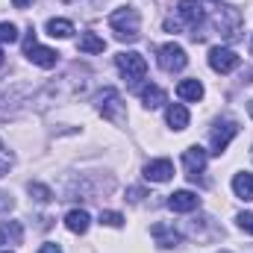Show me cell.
Instances as JSON below:
<instances>
[{
	"label": "cell",
	"mask_w": 253,
	"mask_h": 253,
	"mask_svg": "<svg viewBox=\"0 0 253 253\" xmlns=\"http://www.w3.org/2000/svg\"><path fill=\"white\" fill-rule=\"evenodd\" d=\"M165 121H168V126L171 129H186L189 126V109L183 106V103H171L168 109H165Z\"/></svg>",
	"instance_id": "14"
},
{
	"label": "cell",
	"mask_w": 253,
	"mask_h": 253,
	"mask_svg": "<svg viewBox=\"0 0 253 253\" xmlns=\"http://www.w3.org/2000/svg\"><path fill=\"white\" fill-rule=\"evenodd\" d=\"M0 68H3V50H0Z\"/></svg>",
	"instance_id": "31"
},
{
	"label": "cell",
	"mask_w": 253,
	"mask_h": 253,
	"mask_svg": "<svg viewBox=\"0 0 253 253\" xmlns=\"http://www.w3.org/2000/svg\"><path fill=\"white\" fill-rule=\"evenodd\" d=\"M209 3H221V0H209Z\"/></svg>",
	"instance_id": "33"
},
{
	"label": "cell",
	"mask_w": 253,
	"mask_h": 253,
	"mask_svg": "<svg viewBox=\"0 0 253 253\" xmlns=\"http://www.w3.org/2000/svg\"><path fill=\"white\" fill-rule=\"evenodd\" d=\"M156 59H159V68H162V71H168V74H177V71H183V68L189 65L186 50H183L177 42H168V44H162Z\"/></svg>",
	"instance_id": "7"
},
{
	"label": "cell",
	"mask_w": 253,
	"mask_h": 253,
	"mask_svg": "<svg viewBox=\"0 0 253 253\" xmlns=\"http://www.w3.org/2000/svg\"><path fill=\"white\" fill-rule=\"evenodd\" d=\"M15 209V197L9 191H0V215H9Z\"/></svg>",
	"instance_id": "26"
},
{
	"label": "cell",
	"mask_w": 253,
	"mask_h": 253,
	"mask_svg": "<svg viewBox=\"0 0 253 253\" xmlns=\"http://www.w3.org/2000/svg\"><path fill=\"white\" fill-rule=\"evenodd\" d=\"M0 242L3 245H21L24 242V227L18 221H3L0 224Z\"/></svg>",
	"instance_id": "18"
},
{
	"label": "cell",
	"mask_w": 253,
	"mask_h": 253,
	"mask_svg": "<svg viewBox=\"0 0 253 253\" xmlns=\"http://www.w3.org/2000/svg\"><path fill=\"white\" fill-rule=\"evenodd\" d=\"M39 253H62V248H59V245H53V242H47V245H42V248H39Z\"/></svg>",
	"instance_id": "29"
},
{
	"label": "cell",
	"mask_w": 253,
	"mask_h": 253,
	"mask_svg": "<svg viewBox=\"0 0 253 253\" xmlns=\"http://www.w3.org/2000/svg\"><path fill=\"white\" fill-rule=\"evenodd\" d=\"M177 15H180V24H186L191 30H197L203 24V6L197 0H180L177 3Z\"/></svg>",
	"instance_id": "11"
},
{
	"label": "cell",
	"mask_w": 253,
	"mask_h": 253,
	"mask_svg": "<svg viewBox=\"0 0 253 253\" xmlns=\"http://www.w3.org/2000/svg\"><path fill=\"white\" fill-rule=\"evenodd\" d=\"M239 56H236V50H230V47H212L209 50V68L215 71V74H230V71H236L239 68Z\"/></svg>",
	"instance_id": "8"
},
{
	"label": "cell",
	"mask_w": 253,
	"mask_h": 253,
	"mask_svg": "<svg viewBox=\"0 0 253 253\" xmlns=\"http://www.w3.org/2000/svg\"><path fill=\"white\" fill-rule=\"evenodd\" d=\"M197 206H200V197L189 189L174 191V194L168 197V209H171V212H194Z\"/></svg>",
	"instance_id": "13"
},
{
	"label": "cell",
	"mask_w": 253,
	"mask_h": 253,
	"mask_svg": "<svg viewBox=\"0 0 253 253\" xmlns=\"http://www.w3.org/2000/svg\"><path fill=\"white\" fill-rule=\"evenodd\" d=\"M233 191H236V197H242V200H253V174H248V171L236 174V177H233Z\"/></svg>",
	"instance_id": "19"
},
{
	"label": "cell",
	"mask_w": 253,
	"mask_h": 253,
	"mask_svg": "<svg viewBox=\"0 0 253 253\" xmlns=\"http://www.w3.org/2000/svg\"><path fill=\"white\" fill-rule=\"evenodd\" d=\"M18 42V27L9 21H0V44H15Z\"/></svg>",
	"instance_id": "23"
},
{
	"label": "cell",
	"mask_w": 253,
	"mask_h": 253,
	"mask_svg": "<svg viewBox=\"0 0 253 253\" xmlns=\"http://www.w3.org/2000/svg\"><path fill=\"white\" fill-rule=\"evenodd\" d=\"M88 224H91V218H88V212L85 209H71L68 215H65V227L71 230V233H85L88 230Z\"/></svg>",
	"instance_id": "17"
},
{
	"label": "cell",
	"mask_w": 253,
	"mask_h": 253,
	"mask_svg": "<svg viewBox=\"0 0 253 253\" xmlns=\"http://www.w3.org/2000/svg\"><path fill=\"white\" fill-rule=\"evenodd\" d=\"M15 165V156H12V150L3 144V138H0V177H6V171Z\"/></svg>",
	"instance_id": "24"
},
{
	"label": "cell",
	"mask_w": 253,
	"mask_h": 253,
	"mask_svg": "<svg viewBox=\"0 0 253 253\" xmlns=\"http://www.w3.org/2000/svg\"><path fill=\"white\" fill-rule=\"evenodd\" d=\"M174 177V162L171 159H153L144 165V180L150 183H168Z\"/></svg>",
	"instance_id": "12"
},
{
	"label": "cell",
	"mask_w": 253,
	"mask_h": 253,
	"mask_svg": "<svg viewBox=\"0 0 253 253\" xmlns=\"http://www.w3.org/2000/svg\"><path fill=\"white\" fill-rule=\"evenodd\" d=\"M109 27L118 42H135L141 36V15L132 6H121L109 15Z\"/></svg>",
	"instance_id": "2"
},
{
	"label": "cell",
	"mask_w": 253,
	"mask_h": 253,
	"mask_svg": "<svg viewBox=\"0 0 253 253\" xmlns=\"http://www.w3.org/2000/svg\"><path fill=\"white\" fill-rule=\"evenodd\" d=\"M12 3H15V6H18V9H24V6H30V3H33V0H12Z\"/></svg>",
	"instance_id": "30"
},
{
	"label": "cell",
	"mask_w": 253,
	"mask_h": 253,
	"mask_svg": "<svg viewBox=\"0 0 253 253\" xmlns=\"http://www.w3.org/2000/svg\"><path fill=\"white\" fill-rule=\"evenodd\" d=\"M138 94H141V103H144V109H159L162 103H168V94H165L159 85H144Z\"/></svg>",
	"instance_id": "16"
},
{
	"label": "cell",
	"mask_w": 253,
	"mask_h": 253,
	"mask_svg": "<svg viewBox=\"0 0 253 253\" xmlns=\"http://www.w3.org/2000/svg\"><path fill=\"white\" fill-rule=\"evenodd\" d=\"M150 236L156 239V245L162 251H171V248H180L183 245V233L174 230V224H153L150 227Z\"/></svg>",
	"instance_id": "10"
},
{
	"label": "cell",
	"mask_w": 253,
	"mask_h": 253,
	"mask_svg": "<svg viewBox=\"0 0 253 253\" xmlns=\"http://www.w3.org/2000/svg\"><path fill=\"white\" fill-rule=\"evenodd\" d=\"M239 135V124L236 121H230V118H224V121H215V126H212V132H209V153L212 156H221L227 147H230V141Z\"/></svg>",
	"instance_id": "5"
},
{
	"label": "cell",
	"mask_w": 253,
	"mask_h": 253,
	"mask_svg": "<svg viewBox=\"0 0 253 253\" xmlns=\"http://www.w3.org/2000/svg\"><path fill=\"white\" fill-rule=\"evenodd\" d=\"M100 224H106V227H121V224H124V215H121V212H100Z\"/></svg>",
	"instance_id": "25"
},
{
	"label": "cell",
	"mask_w": 253,
	"mask_h": 253,
	"mask_svg": "<svg viewBox=\"0 0 253 253\" xmlns=\"http://www.w3.org/2000/svg\"><path fill=\"white\" fill-rule=\"evenodd\" d=\"M24 56L33 65H39V68H56V65H59V53H56L53 47L36 44V30H30V33L24 36Z\"/></svg>",
	"instance_id": "4"
},
{
	"label": "cell",
	"mask_w": 253,
	"mask_h": 253,
	"mask_svg": "<svg viewBox=\"0 0 253 253\" xmlns=\"http://www.w3.org/2000/svg\"><path fill=\"white\" fill-rule=\"evenodd\" d=\"M94 109H97L106 121H112V124H118V126H126V103H124V97H121L118 88L103 85V88L94 94Z\"/></svg>",
	"instance_id": "1"
},
{
	"label": "cell",
	"mask_w": 253,
	"mask_h": 253,
	"mask_svg": "<svg viewBox=\"0 0 253 253\" xmlns=\"http://www.w3.org/2000/svg\"><path fill=\"white\" fill-rule=\"evenodd\" d=\"M236 221H239V227H242L245 233H251V236H253V212H242Z\"/></svg>",
	"instance_id": "27"
},
{
	"label": "cell",
	"mask_w": 253,
	"mask_h": 253,
	"mask_svg": "<svg viewBox=\"0 0 253 253\" xmlns=\"http://www.w3.org/2000/svg\"><path fill=\"white\" fill-rule=\"evenodd\" d=\"M206 159H209V153H206L203 147H197V144H191V147L183 150V165H186V171H189L191 183L200 180V174H203V168H206Z\"/></svg>",
	"instance_id": "9"
},
{
	"label": "cell",
	"mask_w": 253,
	"mask_h": 253,
	"mask_svg": "<svg viewBox=\"0 0 253 253\" xmlns=\"http://www.w3.org/2000/svg\"><path fill=\"white\" fill-rule=\"evenodd\" d=\"M141 197H144V189H129L126 191V200H132V203H138Z\"/></svg>",
	"instance_id": "28"
},
{
	"label": "cell",
	"mask_w": 253,
	"mask_h": 253,
	"mask_svg": "<svg viewBox=\"0 0 253 253\" xmlns=\"http://www.w3.org/2000/svg\"><path fill=\"white\" fill-rule=\"evenodd\" d=\"M177 97L186 100V103L203 100V83H200V80H183V83L177 85Z\"/></svg>",
	"instance_id": "15"
},
{
	"label": "cell",
	"mask_w": 253,
	"mask_h": 253,
	"mask_svg": "<svg viewBox=\"0 0 253 253\" xmlns=\"http://www.w3.org/2000/svg\"><path fill=\"white\" fill-rule=\"evenodd\" d=\"M3 253H9V251H3Z\"/></svg>",
	"instance_id": "34"
},
{
	"label": "cell",
	"mask_w": 253,
	"mask_h": 253,
	"mask_svg": "<svg viewBox=\"0 0 253 253\" xmlns=\"http://www.w3.org/2000/svg\"><path fill=\"white\" fill-rule=\"evenodd\" d=\"M115 65H118V71L124 74L129 83H138V80H144V74H147V59H144L141 53H135V50L118 53V56H115Z\"/></svg>",
	"instance_id": "6"
},
{
	"label": "cell",
	"mask_w": 253,
	"mask_h": 253,
	"mask_svg": "<svg viewBox=\"0 0 253 253\" xmlns=\"http://www.w3.org/2000/svg\"><path fill=\"white\" fill-rule=\"evenodd\" d=\"M47 36H53V39H71L74 36V24L65 21V18H50L47 21Z\"/></svg>",
	"instance_id": "21"
},
{
	"label": "cell",
	"mask_w": 253,
	"mask_h": 253,
	"mask_svg": "<svg viewBox=\"0 0 253 253\" xmlns=\"http://www.w3.org/2000/svg\"><path fill=\"white\" fill-rule=\"evenodd\" d=\"M77 47H80L83 53H103V50H106V42H103L100 36H94V33H83Z\"/></svg>",
	"instance_id": "20"
},
{
	"label": "cell",
	"mask_w": 253,
	"mask_h": 253,
	"mask_svg": "<svg viewBox=\"0 0 253 253\" xmlns=\"http://www.w3.org/2000/svg\"><path fill=\"white\" fill-rule=\"evenodd\" d=\"M27 191H30V197H33V200H39V203H50V200H53V191L47 189L44 183H30Z\"/></svg>",
	"instance_id": "22"
},
{
	"label": "cell",
	"mask_w": 253,
	"mask_h": 253,
	"mask_svg": "<svg viewBox=\"0 0 253 253\" xmlns=\"http://www.w3.org/2000/svg\"><path fill=\"white\" fill-rule=\"evenodd\" d=\"M242 27H245V21H242V12H239L236 6H221V9H218V15H215V30H218L227 42H239V39H242Z\"/></svg>",
	"instance_id": "3"
},
{
	"label": "cell",
	"mask_w": 253,
	"mask_h": 253,
	"mask_svg": "<svg viewBox=\"0 0 253 253\" xmlns=\"http://www.w3.org/2000/svg\"><path fill=\"white\" fill-rule=\"evenodd\" d=\"M251 53H253V39H251Z\"/></svg>",
	"instance_id": "32"
},
{
	"label": "cell",
	"mask_w": 253,
	"mask_h": 253,
	"mask_svg": "<svg viewBox=\"0 0 253 253\" xmlns=\"http://www.w3.org/2000/svg\"><path fill=\"white\" fill-rule=\"evenodd\" d=\"M0 245H3V242H0Z\"/></svg>",
	"instance_id": "35"
}]
</instances>
